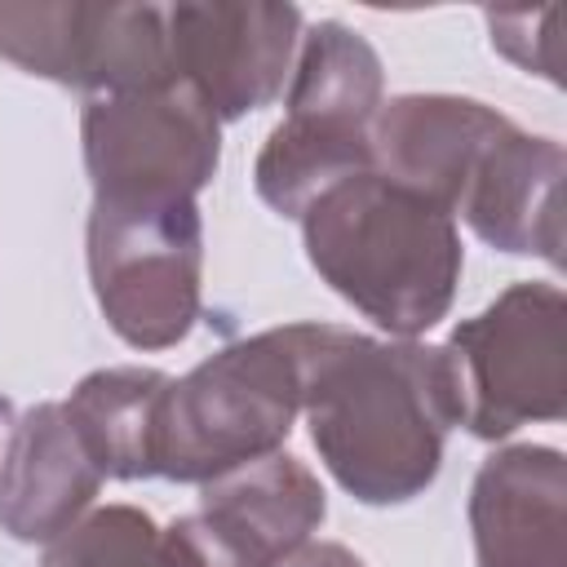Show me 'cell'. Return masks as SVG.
I'll return each instance as SVG.
<instances>
[{
  "label": "cell",
  "mask_w": 567,
  "mask_h": 567,
  "mask_svg": "<svg viewBox=\"0 0 567 567\" xmlns=\"http://www.w3.org/2000/svg\"><path fill=\"white\" fill-rule=\"evenodd\" d=\"M301 412L323 470L363 505L421 496L456 425L439 346L315 323Z\"/></svg>",
  "instance_id": "obj_1"
},
{
  "label": "cell",
  "mask_w": 567,
  "mask_h": 567,
  "mask_svg": "<svg viewBox=\"0 0 567 567\" xmlns=\"http://www.w3.org/2000/svg\"><path fill=\"white\" fill-rule=\"evenodd\" d=\"M297 221L319 279L394 341H416L452 310L461 230L425 195L368 168L328 186Z\"/></svg>",
  "instance_id": "obj_2"
},
{
  "label": "cell",
  "mask_w": 567,
  "mask_h": 567,
  "mask_svg": "<svg viewBox=\"0 0 567 567\" xmlns=\"http://www.w3.org/2000/svg\"><path fill=\"white\" fill-rule=\"evenodd\" d=\"M315 323H284L221 346L168 381L159 412V478L208 483L284 452L301 416Z\"/></svg>",
  "instance_id": "obj_3"
},
{
  "label": "cell",
  "mask_w": 567,
  "mask_h": 567,
  "mask_svg": "<svg viewBox=\"0 0 567 567\" xmlns=\"http://www.w3.org/2000/svg\"><path fill=\"white\" fill-rule=\"evenodd\" d=\"M84 257L97 310L124 346L168 350L195 328L204 288L195 199H93Z\"/></svg>",
  "instance_id": "obj_4"
},
{
  "label": "cell",
  "mask_w": 567,
  "mask_h": 567,
  "mask_svg": "<svg viewBox=\"0 0 567 567\" xmlns=\"http://www.w3.org/2000/svg\"><path fill=\"white\" fill-rule=\"evenodd\" d=\"M567 297L558 284H509L487 310L461 319L439 346L456 425L474 439H509L518 425L567 412L563 372Z\"/></svg>",
  "instance_id": "obj_5"
},
{
  "label": "cell",
  "mask_w": 567,
  "mask_h": 567,
  "mask_svg": "<svg viewBox=\"0 0 567 567\" xmlns=\"http://www.w3.org/2000/svg\"><path fill=\"white\" fill-rule=\"evenodd\" d=\"M0 58L89 97L146 93L177 80L159 4L0 0Z\"/></svg>",
  "instance_id": "obj_6"
},
{
  "label": "cell",
  "mask_w": 567,
  "mask_h": 567,
  "mask_svg": "<svg viewBox=\"0 0 567 567\" xmlns=\"http://www.w3.org/2000/svg\"><path fill=\"white\" fill-rule=\"evenodd\" d=\"M93 199H195L221 164L217 115L182 84L102 93L80 115Z\"/></svg>",
  "instance_id": "obj_7"
},
{
  "label": "cell",
  "mask_w": 567,
  "mask_h": 567,
  "mask_svg": "<svg viewBox=\"0 0 567 567\" xmlns=\"http://www.w3.org/2000/svg\"><path fill=\"white\" fill-rule=\"evenodd\" d=\"M173 75L221 120L270 106L301 44V9L261 0H195L164 9Z\"/></svg>",
  "instance_id": "obj_8"
},
{
  "label": "cell",
  "mask_w": 567,
  "mask_h": 567,
  "mask_svg": "<svg viewBox=\"0 0 567 567\" xmlns=\"http://www.w3.org/2000/svg\"><path fill=\"white\" fill-rule=\"evenodd\" d=\"M514 120L496 106L461 93H399L381 102L372 120V159L390 182L425 195L456 217V204L487 155V146Z\"/></svg>",
  "instance_id": "obj_9"
},
{
  "label": "cell",
  "mask_w": 567,
  "mask_h": 567,
  "mask_svg": "<svg viewBox=\"0 0 567 567\" xmlns=\"http://www.w3.org/2000/svg\"><path fill=\"white\" fill-rule=\"evenodd\" d=\"M474 567H567V465L558 447H496L470 487Z\"/></svg>",
  "instance_id": "obj_10"
},
{
  "label": "cell",
  "mask_w": 567,
  "mask_h": 567,
  "mask_svg": "<svg viewBox=\"0 0 567 567\" xmlns=\"http://www.w3.org/2000/svg\"><path fill=\"white\" fill-rule=\"evenodd\" d=\"M563 142L509 124L478 159L456 217L501 252L563 266Z\"/></svg>",
  "instance_id": "obj_11"
},
{
  "label": "cell",
  "mask_w": 567,
  "mask_h": 567,
  "mask_svg": "<svg viewBox=\"0 0 567 567\" xmlns=\"http://www.w3.org/2000/svg\"><path fill=\"white\" fill-rule=\"evenodd\" d=\"M102 487L62 403H35L9 425L0 456V532L22 545H49L80 523Z\"/></svg>",
  "instance_id": "obj_12"
},
{
  "label": "cell",
  "mask_w": 567,
  "mask_h": 567,
  "mask_svg": "<svg viewBox=\"0 0 567 567\" xmlns=\"http://www.w3.org/2000/svg\"><path fill=\"white\" fill-rule=\"evenodd\" d=\"M199 509L230 536H239L248 549H257L270 567H279L292 549L315 540L328 514V496L323 483L297 456L270 452L261 461L208 478L199 492Z\"/></svg>",
  "instance_id": "obj_13"
},
{
  "label": "cell",
  "mask_w": 567,
  "mask_h": 567,
  "mask_svg": "<svg viewBox=\"0 0 567 567\" xmlns=\"http://www.w3.org/2000/svg\"><path fill=\"white\" fill-rule=\"evenodd\" d=\"M168 372L159 368H97L89 372L66 408L71 430L102 470V478H155L159 474V412L168 394Z\"/></svg>",
  "instance_id": "obj_14"
},
{
  "label": "cell",
  "mask_w": 567,
  "mask_h": 567,
  "mask_svg": "<svg viewBox=\"0 0 567 567\" xmlns=\"http://www.w3.org/2000/svg\"><path fill=\"white\" fill-rule=\"evenodd\" d=\"M381 93H385L381 58L354 27L328 18L301 31V44L288 71L284 115H315L350 128H372L385 102Z\"/></svg>",
  "instance_id": "obj_15"
},
{
  "label": "cell",
  "mask_w": 567,
  "mask_h": 567,
  "mask_svg": "<svg viewBox=\"0 0 567 567\" xmlns=\"http://www.w3.org/2000/svg\"><path fill=\"white\" fill-rule=\"evenodd\" d=\"M40 567H164L159 527L137 505H102L49 540Z\"/></svg>",
  "instance_id": "obj_16"
},
{
  "label": "cell",
  "mask_w": 567,
  "mask_h": 567,
  "mask_svg": "<svg viewBox=\"0 0 567 567\" xmlns=\"http://www.w3.org/2000/svg\"><path fill=\"white\" fill-rule=\"evenodd\" d=\"M159 554H164V567H270L257 549H248L204 509L173 518L159 532Z\"/></svg>",
  "instance_id": "obj_17"
},
{
  "label": "cell",
  "mask_w": 567,
  "mask_h": 567,
  "mask_svg": "<svg viewBox=\"0 0 567 567\" xmlns=\"http://www.w3.org/2000/svg\"><path fill=\"white\" fill-rule=\"evenodd\" d=\"M487 31H492V49L501 58H509L518 71L527 75H545L549 84H558V9H496L487 13Z\"/></svg>",
  "instance_id": "obj_18"
},
{
  "label": "cell",
  "mask_w": 567,
  "mask_h": 567,
  "mask_svg": "<svg viewBox=\"0 0 567 567\" xmlns=\"http://www.w3.org/2000/svg\"><path fill=\"white\" fill-rule=\"evenodd\" d=\"M279 567H368L354 549L337 545V540H306L301 549H292Z\"/></svg>",
  "instance_id": "obj_19"
}]
</instances>
